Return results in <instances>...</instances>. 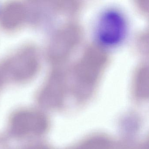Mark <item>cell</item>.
<instances>
[{"label":"cell","mask_w":149,"mask_h":149,"mask_svg":"<svg viewBox=\"0 0 149 149\" xmlns=\"http://www.w3.org/2000/svg\"><path fill=\"white\" fill-rule=\"evenodd\" d=\"M40 56L32 45L19 49L0 64V72L5 82L25 83L32 80L40 70Z\"/></svg>","instance_id":"1"},{"label":"cell","mask_w":149,"mask_h":149,"mask_svg":"<svg viewBox=\"0 0 149 149\" xmlns=\"http://www.w3.org/2000/svg\"><path fill=\"white\" fill-rule=\"evenodd\" d=\"M31 14L27 6L22 2H11L0 11V25L8 31L20 28L27 22Z\"/></svg>","instance_id":"3"},{"label":"cell","mask_w":149,"mask_h":149,"mask_svg":"<svg viewBox=\"0 0 149 149\" xmlns=\"http://www.w3.org/2000/svg\"><path fill=\"white\" fill-rule=\"evenodd\" d=\"M127 30V23L123 15L116 10H108L98 20L97 37L103 46L114 47L123 42Z\"/></svg>","instance_id":"2"}]
</instances>
